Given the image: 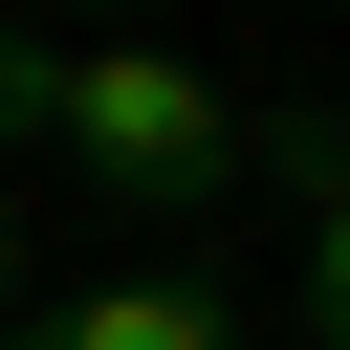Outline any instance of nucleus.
<instances>
[{
  "mask_svg": "<svg viewBox=\"0 0 350 350\" xmlns=\"http://www.w3.org/2000/svg\"><path fill=\"white\" fill-rule=\"evenodd\" d=\"M44 88H66V44H0V153H44Z\"/></svg>",
  "mask_w": 350,
  "mask_h": 350,
  "instance_id": "20e7f679",
  "label": "nucleus"
},
{
  "mask_svg": "<svg viewBox=\"0 0 350 350\" xmlns=\"http://www.w3.org/2000/svg\"><path fill=\"white\" fill-rule=\"evenodd\" d=\"M44 153L88 175V197H241V88H197V66H66L44 88Z\"/></svg>",
  "mask_w": 350,
  "mask_h": 350,
  "instance_id": "f257e3e1",
  "label": "nucleus"
},
{
  "mask_svg": "<svg viewBox=\"0 0 350 350\" xmlns=\"http://www.w3.org/2000/svg\"><path fill=\"white\" fill-rule=\"evenodd\" d=\"M0 350H241V306H219V284H175V262H153V284H88V306H66V328H0Z\"/></svg>",
  "mask_w": 350,
  "mask_h": 350,
  "instance_id": "f03ea898",
  "label": "nucleus"
},
{
  "mask_svg": "<svg viewBox=\"0 0 350 350\" xmlns=\"http://www.w3.org/2000/svg\"><path fill=\"white\" fill-rule=\"evenodd\" d=\"M0 328H22V197H0Z\"/></svg>",
  "mask_w": 350,
  "mask_h": 350,
  "instance_id": "39448f33",
  "label": "nucleus"
},
{
  "mask_svg": "<svg viewBox=\"0 0 350 350\" xmlns=\"http://www.w3.org/2000/svg\"><path fill=\"white\" fill-rule=\"evenodd\" d=\"M306 350H350V197L306 219Z\"/></svg>",
  "mask_w": 350,
  "mask_h": 350,
  "instance_id": "7ed1b4c3",
  "label": "nucleus"
}]
</instances>
